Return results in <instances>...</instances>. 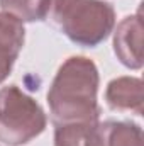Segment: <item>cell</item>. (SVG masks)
I'll return each instance as SVG.
<instances>
[{
    "instance_id": "1",
    "label": "cell",
    "mask_w": 144,
    "mask_h": 146,
    "mask_svg": "<svg viewBox=\"0 0 144 146\" xmlns=\"http://www.w3.org/2000/svg\"><path fill=\"white\" fill-rule=\"evenodd\" d=\"M98 68L90 58H68L54 75L48 92V106L54 126L98 122Z\"/></svg>"
},
{
    "instance_id": "2",
    "label": "cell",
    "mask_w": 144,
    "mask_h": 146,
    "mask_svg": "<svg viewBox=\"0 0 144 146\" xmlns=\"http://www.w3.org/2000/svg\"><path fill=\"white\" fill-rule=\"evenodd\" d=\"M44 19L83 48L98 46L115 27V10L104 0H46Z\"/></svg>"
},
{
    "instance_id": "3",
    "label": "cell",
    "mask_w": 144,
    "mask_h": 146,
    "mask_svg": "<svg viewBox=\"0 0 144 146\" xmlns=\"http://www.w3.org/2000/svg\"><path fill=\"white\" fill-rule=\"evenodd\" d=\"M48 124L42 107L17 85L0 88V141L22 146L37 138Z\"/></svg>"
},
{
    "instance_id": "4",
    "label": "cell",
    "mask_w": 144,
    "mask_h": 146,
    "mask_svg": "<svg viewBox=\"0 0 144 146\" xmlns=\"http://www.w3.org/2000/svg\"><path fill=\"white\" fill-rule=\"evenodd\" d=\"M114 53L117 60L131 68H143V19L141 12L127 15L114 31Z\"/></svg>"
},
{
    "instance_id": "5",
    "label": "cell",
    "mask_w": 144,
    "mask_h": 146,
    "mask_svg": "<svg viewBox=\"0 0 144 146\" xmlns=\"http://www.w3.org/2000/svg\"><path fill=\"white\" fill-rule=\"evenodd\" d=\"M85 146H143V129L131 121H105L92 126Z\"/></svg>"
},
{
    "instance_id": "6",
    "label": "cell",
    "mask_w": 144,
    "mask_h": 146,
    "mask_svg": "<svg viewBox=\"0 0 144 146\" xmlns=\"http://www.w3.org/2000/svg\"><path fill=\"white\" fill-rule=\"evenodd\" d=\"M26 39L24 22L17 17L0 12V83L10 75Z\"/></svg>"
},
{
    "instance_id": "7",
    "label": "cell",
    "mask_w": 144,
    "mask_h": 146,
    "mask_svg": "<svg viewBox=\"0 0 144 146\" xmlns=\"http://www.w3.org/2000/svg\"><path fill=\"white\" fill-rule=\"evenodd\" d=\"M105 100L112 110L143 114V82L136 76H119L108 82Z\"/></svg>"
},
{
    "instance_id": "8",
    "label": "cell",
    "mask_w": 144,
    "mask_h": 146,
    "mask_svg": "<svg viewBox=\"0 0 144 146\" xmlns=\"http://www.w3.org/2000/svg\"><path fill=\"white\" fill-rule=\"evenodd\" d=\"M44 3L46 0H0V9L22 22H34L44 19Z\"/></svg>"
},
{
    "instance_id": "9",
    "label": "cell",
    "mask_w": 144,
    "mask_h": 146,
    "mask_svg": "<svg viewBox=\"0 0 144 146\" xmlns=\"http://www.w3.org/2000/svg\"><path fill=\"white\" fill-rule=\"evenodd\" d=\"M93 124L97 122H73L56 126L54 146H85Z\"/></svg>"
}]
</instances>
